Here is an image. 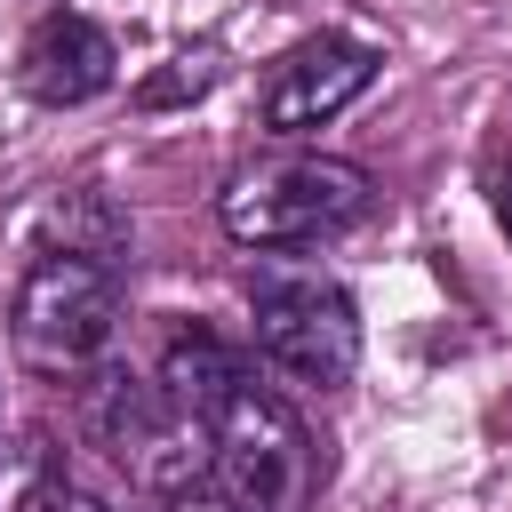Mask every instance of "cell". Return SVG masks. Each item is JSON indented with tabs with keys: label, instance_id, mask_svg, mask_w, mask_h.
Returning a JSON list of instances; mask_svg holds the SVG:
<instances>
[{
	"label": "cell",
	"instance_id": "7a4b0ae2",
	"mask_svg": "<svg viewBox=\"0 0 512 512\" xmlns=\"http://www.w3.org/2000/svg\"><path fill=\"white\" fill-rule=\"evenodd\" d=\"M120 328V272L80 248H40L8 304V352L32 376H80Z\"/></svg>",
	"mask_w": 512,
	"mask_h": 512
},
{
	"label": "cell",
	"instance_id": "9c48e42d",
	"mask_svg": "<svg viewBox=\"0 0 512 512\" xmlns=\"http://www.w3.org/2000/svg\"><path fill=\"white\" fill-rule=\"evenodd\" d=\"M48 248H80V256H120L128 248V224L104 208V192H72V200H56V240Z\"/></svg>",
	"mask_w": 512,
	"mask_h": 512
},
{
	"label": "cell",
	"instance_id": "277c9868",
	"mask_svg": "<svg viewBox=\"0 0 512 512\" xmlns=\"http://www.w3.org/2000/svg\"><path fill=\"white\" fill-rule=\"evenodd\" d=\"M248 336L264 368L288 384H344L360 368V312L328 272L304 264H256L248 272Z\"/></svg>",
	"mask_w": 512,
	"mask_h": 512
},
{
	"label": "cell",
	"instance_id": "8992f818",
	"mask_svg": "<svg viewBox=\"0 0 512 512\" xmlns=\"http://www.w3.org/2000/svg\"><path fill=\"white\" fill-rule=\"evenodd\" d=\"M376 64H384V56H376L368 40H352V32L296 40V48L272 64V80H264V128H272V136L328 128L344 104H360V96H368Z\"/></svg>",
	"mask_w": 512,
	"mask_h": 512
},
{
	"label": "cell",
	"instance_id": "ba28073f",
	"mask_svg": "<svg viewBox=\"0 0 512 512\" xmlns=\"http://www.w3.org/2000/svg\"><path fill=\"white\" fill-rule=\"evenodd\" d=\"M184 416H216L224 408V392L232 384H248V360L224 344V336H208V328H184V336H168V352H160V376H152Z\"/></svg>",
	"mask_w": 512,
	"mask_h": 512
},
{
	"label": "cell",
	"instance_id": "6da1fadb",
	"mask_svg": "<svg viewBox=\"0 0 512 512\" xmlns=\"http://www.w3.org/2000/svg\"><path fill=\"white\" fill-rule=\"evenodd\" d=\"M368 200H376V184L360 160L280 152V160L232 168V184L216 192V224L240 248H312V240H336L344 224H360Z\"/></svg>",
	"mask_w": 512,
	"mask_h": 512
},
{
	"label": "cell",
	"instance_id": "7c38bea8",
	"mask_svg": "<svg viewBox=\"0 0 512 512\" xmlns=\"http://www.w3.org/2000/svg\"><path fill=\"white\" fill-rule=\"evenodd\" d=\"M496 224H504V232H512V160H504V168H496Z\"/></svg>",
	"mask_w": 512,
	"mask_h": 512
},
{
	"label": "cell",
	"instance_id": "52a82bcc",
	"mask_svg": "<svg viewBox=\"0 0 512 512\" xmlns=\"http://www.w3.org/2000/svg\"><path fill=\"white\" fill-rule=\"evenodd\" d=\"M112 80H120V48H112V32H104L96 16H80V8H48V16L24 32V48H16V88H24L32 104H48V112H72V104L104 96Z\"/></svg>",
	"mask_w": 512,
	"mask_h": 512
},
{
	"label": "cell",
	"instance_id": "5b68a950",
	"mask_svg": "<svg viewBox=\"0 0 512 512\" xmlns=\"http://www.w3.org/2000/svg\"><path fill=\"white\" fill-rule=\"evenodd\" d=\"M88 416H96V440H104L144 488H184V480L208 472V424L184 416L160 384H136V376H120V368H104Z\"/></svg>",
	"mask_w": 512,
	"mask_h": 512
},
{
	"label": "cell",
	"instance_id": "8fae6325",
	"mask_svg": "<svg viewBox=\"0 0 512 512\" xmlns=\"http://www.w3.org/2000/svg\"><path fill=\"white\" fill-rule=\"evenodd\" d=\"M40 512H112V504H104V496H88V488H64V480H56V488L40 496Z\"/></svg>",
	"mask_w": 512,
	"mask_h": 512
},
{
	"label": "cell",
	"instance_id": "3957f363",
	"mask_svg": "<svg viewBox=\"0 0 512 512\" xmlns=\"http://www.w3.org/2000/svg\"><path fill=\"white\" fill-rule=\"evenodd\" d=\"M208 488L224 512H304L312 504V432L272 384H232L208 416Z\"/></svg>",
	"mask_w": 512,
	"mask_h": 512
},
{
	"label": "cell",
	"instance_id": "4fadbf2b",
	"mask_svg": "<svg viewBox=\"0 0 512 512\" xmlns=\"http://www.w3.org/2000/svg\"><path fill=\"white\" fill-rule=\"evenodd\" d=\"M176 512H208V504H176Z\"/></svg>",
	"mask_w": 512,
	"mask_h": 512
},
{
	"label": "cell",
	"instance_id": "30bf717a",
	"mask_svg": "<svg viewBox=\"0 0 512 512\" xmlns=\"http://www.w3.org/2000/svg\"><path fill=\"white\" fill-rule=\"evenodd\" d=\"M216 72H224V56H216V48H184V56H168V72H152V80L136 88V104H144V112L192 104V96H208V88H216Z\"/></svg>",
	"mask_w": 512,
	"mask_h": 512
}]
</instances>
